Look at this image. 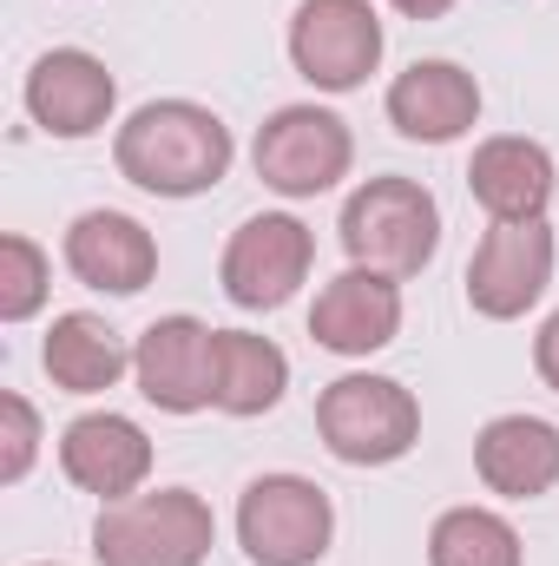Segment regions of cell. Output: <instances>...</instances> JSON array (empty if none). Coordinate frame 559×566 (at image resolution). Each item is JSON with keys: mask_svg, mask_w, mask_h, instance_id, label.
<instances>
[{"mask_svg": "<svg viewBox=\"0 0 559 566\" xmlns=\"http://www.w3.org/2000/svg\"><path fill=\"white\" fill-rule=\"evenodd\" d=\"M553 283V231L547 218L534 224H487V238L467 258V310L487 323L527 316Z\"/></svg>", "mask_w": 559, "mask_h": 566, "instance_id": "obj_10", "label": "cell"}, {"mask_svg": "<svg viewBox=\"0 0 559 566\" xmlns=\"http://www.w3.org/2000/svg\"><path fill=\"white\" fill-rule=\"evenodd\" d=\"M251 165L257 178L277 191V198H323L349 178L356 165V139H349V119L329 113V106H277L257 145H251Z\"/></svg>", "mask_w": 559, "mask_h": 566, "instance_id": "obj_6", "label": "cell"}, {"mask_svg": "<svg viewBox=\"0 0 559 566\" xmlns=\"http://www.w3.org/2000/svg\"><path fill=\"white\" fill-rule=\"evenodd\" d=\"M20 99H27V119H33L46 139H93V133L113 126L119 80L106 73L99 53H86V46H53V53L33 60Z\"/></svg>", "mask_w": 559, "mask_h": 566, "instance_id": "obj_11", "label": "cell"}, {"mask_svg": "<svg viewBox=\"0 0 559 566\" xmlns=\"http://www.w3.org/2000/svg\"><path fill=\"white\" fill-rule=\"evenodd\" d=\"M389 126L415 145H454L481 126V80L454 60H415L389 80Z\"/></svg>", "mask_w": 559, "mask_h": 566, "instance_id": "obj_14", "label": "cell"}, {"mask_svg": "<svg viewBox=\"0 0 559 566\" xmlns=\"http://www.w3.org/2000/svg\"><path fill=\"white\" fill-rule=\"evenodd\" d=\"M474 474L500 501H540L559 488V428L547 416H494L474 434Z\"/></svg>", "mask_w": 559, "mask_h": 566, "instance_id": "obj_17", "label": "cell"}, {"mask_svg": "<svg viewBox=\"0 0 559 566\" xmlns=\"http://www.w3.org/2000/svg\"><path fill=\"white\" fill-rule=\"evenodd\" d=\"M289 389V356H283L271 336L257 329H218V402L224 416L251 422V416H271Z\"/></svg>", "mask_w": 559, "mask_h": 566, "instance_id": "obj_19", "label": "cell"}, {"mask_svg": "<svg viewBox=\"0 0 559 566\" xmlns=\"http://www.w3.org/2000/svg\"><path fill=\"white\" fill-rule=\"evenodd\" d=\"M316 264V231L289 211H257L231 231L224 258H218V283L238 310H283Z\"/></svg>", "mask_w": 559, "mask_h": 566, "instance_id": "obj_8", "label": "cell"}, {"mask_svg": "<svg viewBox=\"0 0 559 566\" xmlns=\"http://www.w3.org/2000/svg\"><path fill=\"white\" fill-rule=\"evenodd\" d=\"M33 454H40V416H33V402L20 389H7L0 396V481L20 488L27 468H33Z\"/></svg>", "mask_w": 559, "mask_h": 566, "instance_id": "obj_22", "label": "cell"}, {"mask_svg": "<svg viewBox=\"0 0 559 566\" xmlns=\"http://www.w3.org/2000/svg\"><path fill=\"white\" fill-rule=\"evenodd\" d=\"M428 566H527V547L494 507H447L428 527Z\"/></svg>", "mask_w": 559, "mask_h": 566, "instance_id": "obj_20", "label": "cell"}, {"mask_svg": "<svg viewBox=\"0 0 559 566\" xmlns=\"http://www.w3.org/2000/svg\"><path fill=\"white\" fill-rule=\"evenodd\" d=\"M60 474H66L80 494L126 501V494H139L145 474H151V434H145L133 416L93 409V416L66 422V434H60Z\"/></svg>", "mask_w": 559, "mask_h": 566, "instance_id": "obj_15", "label": "cell"}, {"mask_svg": "<svg viewBox=\"0 0 559 566\" xmlns=\"http://www.w3.org/2000/svg\"><path fill=\"white\" fill-rule=\"evenodd\" d=\"M342 251L349 264L362 271H382V277H421L441 251V205L434 191L402 178V171H382V178H362L349 198H342Z\"/></svg>", "mask_w": 559, "mask_h": 566, "instance_id": "obj_2", "label": "cell"}, {"mask_svg": "<svg viewBox=\"0 0 559 566\" xmlns=\"http://www.w3.org/2000/svg\"><path fill=\"white\" fill-rule=\"evenodd\" d=\"M66 271L86 290L106 296H139L145 283L158 277V238L145 231L133 211H80L66 224Z\"/></svg>", "mask_w": 559, "mask_h": 566, "instance_id": "obj_16", "label": "cell"}, {"mask_svg": "<svg viewBox=\"0 0 559 566\" xmlns=\"http://www.w3.org/2000/svg\"><path fill=\"white\" fill-rule=\"evenodd\" d=\"M289 66L316 93H356L382 66V13L369 0H296Z\"/></svg>", "mask_w": 559, "mask_h": 566, "instance_id": "obj_7", "label": "cell"}, {"mask_svg": "<svg viewBox=\"0 0 559 566\" xmlns=\"http://www.w3.org/2000/svg\"><path fill=\"white\" fill-rule=\"evenodd\" d=\"M40 363H46L53 389H66V396H106L133 369V349L119 343V329L106 316L66 310V316H53V329L40 343Z\"/></svg>", "mask_w": 559, "mask_h": 566, "instance_id": "obj_18", "label": "cell"}, {"mask_svg": "<svg viewBox=\"0 0 559 566\" xmlns=\"http://www.w3.org/2000/svg\"><path fill=\"white\" fill-rule=\"evenodd\" d=\"M316 434L342 468H389L421 441V402L395 376H336L316 396Z\"/></svg>", "mask_w": 559, "mask_h": 566, "instance_id": "obj_4", "label": "cell"}, {"mask_svg": "<svg viewBox=\"0 0 559 566\" xmlns=\"http://www.w3.org/2000/svg\"><path fill=\"white\" fill-rule=\"evenodd\" d=\"M238 139L198 99H151L113 133V165L151 198H198L231 178Z\"/></svg>", "mask_w": 559, "mask_h": 566, "instance_id": "obj_1", "label": "cell"}, {"mask_svg": "<svg viewBox=\"0 0 559 566\" xmlns=\"http://www.w3.org/2000/svg\"><path fill=\"white\" fill-rule=\"evenodd\" d=\"M309 336L329 356H376L402 336V283L382 271L349 264L342 277H329L309 303Z\"/></svg>", "mask_w": 559, "mask_h": 566, "instance_id": "obj_12", "label": "cell"}, {"mask_svg": "<svg viewBox=\"0 0 559 566\" xmlns=\"http://www.w3.org/2000/svg\"><path fill=\"white\" fill-rule=\"evenodd\" d=\"M133 382L158 416H198L218 402V329L198 316H158L133 343Z\"/></svg>", "mask_w": 559, "mask_h": 566, "instance_id": "obj_9", "label": "cell"}, {"mask_svg": "<svg viewBox=\"0 0 559 566\" xmlns=\"http://www.w3.org/2000/svg\"><path fill=\"white\" fill-rule=\"evenodd\" d=\"M218 547V514L191 488H139L106 501L93 521L99 566H204Z\"/></svg>", "mask_w": 559, "mask_h": 566, "instance_id": "obj_3", "label": "cell"}, {"mask_svg": "<svg viewBox=\"0 0 559 566\" xmlns=\"http://www.w3.org/2000/svg\"><path fill=\"white\" fill-rule=\"evenodd\" d=\"M336 541V501L309 474H257L238 494V547L251 566H316Z\"/></svg>", "mask_w": 559, "mask_h": 566, "instance_id": "obj_5", "label": "cell"}, {"mask_svg": "<svg viewBox=\"0 0 559 566\" xmlns=\"http://www.w3.org/2000/svg\"><path fill=\"white\" fill-rule=\"evenodd\" d=\"M40 566H60V560H40Z\"/></svg>", "mask_w": 559, "mask_h": 566, "instance_id": "obj_25", "label": "cell"}, {"mask_svg": "<svg viewBox=\"0 0 559 566\" xmlns=\"http://www.w3.org/2000/svg\"><path fill=\"white\" fill-rule=\"evenodd\" d=\"M46 283H53L46 251H40L27 231H7V238H0V323H27V316H40Z\"/></svg>", "mask_w": 559, "mask_h": 566, "instance_id": "obj_21", "label": "cell"}, {"mask_svg": "<svg viewBox=\"0 0 559 566\" xmlns=\"http://www.w3.org/2000/svg\"><path fill=\"white\" fill-rule=\"evenodd\" d=\"M395 13H409V20H441V13H454V0H389Z\"/></svg>", "mask_w": 559, "mask_h": 566, "instance_id": "obj_24", "label": "cell"}, {"mask_svg": "<svg viewBox=\"0 0 559 566\" xmlns=\"http://www.w3.org/2000/svg\"><path fill=\"white\" fill-rule=\"evenodd\" d=\"M534 369H540V382L559 396V310L540 323V336H534Z\"/></svg>", "mask_w": 559, "mask_h": 566, "instance_id": "obj_23", "label": "cell"}, {"mask_svg": "<svg viewBox=\"0 0 559 566\" xmlns=\"http://www.w3.org/2000/svg\"><path fill=\"white\" fill-rule=\"evenodd\" d=\"M467 191L494 224H534V218H547L559 191L553 151L527 133H494L467 158Z\"/></svg>", "mask_w": 559, "mask_h": 566, "instance_id": "obj_13", "label": "cell"}]
</instances>
